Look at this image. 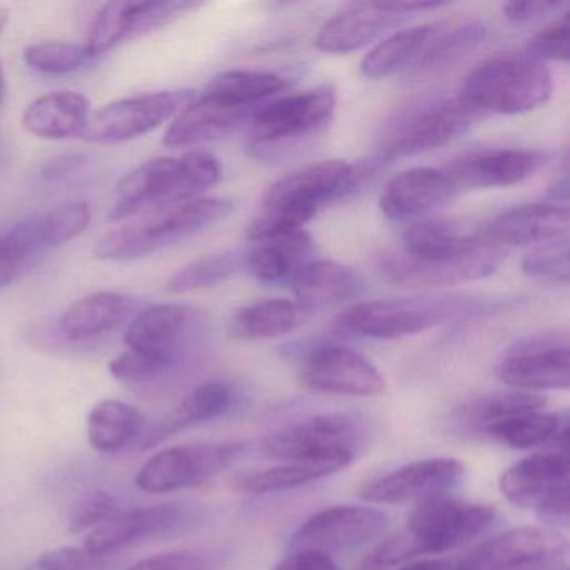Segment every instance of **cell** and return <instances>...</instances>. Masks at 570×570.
<instances>
[{
	"mask_svg": "<svg viewBox=\"0 0 570 570\" xmlns=\"http://www.w3.org/2000/svg\"><path fill=\"white\" fill-rule=\"evenodd\" d=\"M509 249L462 236L449 219H422L406 228L402 245L382 259L383 276L400 288H443L493 275Z\"/></svg>",
	"mask_w": 570,
	"mask_h": 570,
	"instance_id": "cell-1",
	"label": "cell"
},
{
	"mask_svg": "<svg viewBox=\"0 0 570 570\" xmlns=\"http://www.w3.org/2000/svg\"><path fill=\"white\" fill-rule=\"evenodd\" d=\"M222 163L208 151H191L181 158H155L119 179L112 222L151 215L179 203L199 198L218 185Z\"/></svg>",
	"mask_w": 570,
	"mask_h": 570,
	"instance_id": "cell-2",
	"label": "cell"
},
{
	"mask_svg": "<svg viewBox=\"0 0 570 570\" xmlns=\"http://www.w3.org/2000/svg\"><path fill=\"white\" fill-rule=\"evenodd\" d=\"M232 212L229 199H189L106 233L95 246V256L102 262L145 258L218 225Z\"/></svg>",
	"mask_w": 570,
	"mask_h": 570,
	"instance_id": "cell-3",
	"label": "cell"
},
{
	"mask_svg": "<svg viewBox=\"0 0 570 570\" xmlns=\"http://www.w3.org/2000/svg\"><path fill=\"white\" fill-rule=\"evenodd\" d=\"M553 78L546 62L527 52L490 59L470 72L459 99L479 118L523 115L549 101Z\"/></svg>",
	"mask_w": 570,
	"mask_h": 570,
	"instance_id": "cell-4",
	"label": "cell"
},
{
	"mask_svg": "<svg viewBox=\"0 0 570 570\" xmlns=\"http://www.w3.org/2000/svg\"><path fill=\"white\" fill-rule=\"evenodd\" d=\"M335 109L336 91L328 85L265 102L249 119L246 148L253 158H276L283 149L322 132Z\"/></svg>",
	"mask_w": 570,
	"mask_h": 570,
	"instance_id": "cell-5",
	"label": "cell"
},
{
	"mask_svg": "<svg viewBox=\"0 0 570 570\" xmlns=\"http://www.w3.org/2000/svg\"><path fill=\"white\" fill-rule=\"evenodd\" d=\"M462 296L412 295L372 299L350 306L336 318L335 330L345 335L395 340L416 335L470 308Z\"/></svg>",
	"mask_w": 570,
	"mask_h": 570,
	"instance_id": "cell-6",
	"label": "cell"
},
{
	"mask_svg": "<svg viewBox=\"0 0 570 570\" xmlns=\"http://www.w3.org/2000/svg\"><path fill=\"white\" fill-rule=\"evenodd\" d=\"M497 513L483 503L440 497L416 505L415 512L400 530L410 559L459 549L489 532Z\"/></svg>",
	"mask_w": 570,
	"mask_h": 570,
	"instance_id": "cell-7",
	"label": "cell"
},
{
	"mask_svg": "<svg viewBox=\"0 0 570 570\" xmlns=\"http://www.w3.org/2000/svg\"><path fill=\"white\" fill-rule=\"evenodd\" d=\"M476 119L459 96L430 98L406 108L386 129L382 156L405 158L443 148L470 131Z\"/></svg>",
	"mask_w": 570,
	"mask_h": 570,
	"instance_id": "cell-8",
	"label": "cell"
},
{
	"mask_svg": "<svg viewBox=\"0 0 570 570\" xmlns=\"http://www.w3.org/2000/svg\"><path fill=\"white\" fill-rule=\"evenodd\" d=\"M248 450L245 442H202L159 450L136 475V487L149 495L199 485L228 470Z\"/></svg>",
	"mask_w": 570,
	"mask_h": 570,
	"instance_id": "cell-9",
	"label": "cell"
},
{
	"mask_svg": "<svg viewBox=\"0 0 570 570\" xmlns=\"http://www.w3.org/2000/svg\"><path fill=\"white\" fill-rule=\"evenodd\" d=\"M365 175V168L346 161L313 163L273 183L262 206L296 213L312 222L323 206L355 193Z\"/></svg>",
	"mask_w": 570,
	"mask_h": 570,
	"instance_id": "cell-10",
	"label": "cell"
},
{
	"mask_svg": "<svg viewBox=\"0 0 570 570\" xmlns=\"http://www.w3.org/2000/svg\"><path fill=\"white\" fill-rule=\"evenodd\" d=\"M503 495L522 509H532L546 522L569 519V460L566 452L535 453L500 475Z\"/></svg>",
	"mask_w": 570,
	"mask_h": 570,
	"instance_id": "cell-11",
	"label": "cell"
},
{
	"mask_svg": "<svg viewBox=\"0 0 570 570\" xmlns=\"http://www.w3.org/2000/svg\"><path fill=\"white\" fill-rule=\"evenodd\" d=\"M193 99L195 92L179 89L149 92L111 102L91 115L82 138L98 145H116L141 138L178 116Z\"/></svg>",
	"mask_w": 570,
	"mask_h": 570,
	"instance_id": "cell-12",
	"label": "cell"
},
{
	"mask_svg": "<svg viewBox=\"0 0 570 570\" xmlns=\"http://www.w3.org/2000/svg\"><path fill=\"white\" fill-rule=\"evenodd\" d=\"M365 439L366 429L362 420L346 413H325L289 423L266 436L262 452L283 462L338 450L355 455V450Z\"/></svg>",
	"mask_w": 570,
	"mask_h": 570,
	"instance_id": "cell-13",
	"label": "cell"
},
{
	"mask_svg": "<svg viewBox=\"0 0 570 570\" xmlns=\"http://www.w3.org/2000/svg\"><path fill=\"white\" fill-rule=\"evenodd\" d=\"M389 527V515L370 505H335L309 517L289 539V549L315 552H348L379 539Z\"/></svg>",
	"mask_w": 570,
	"mask_h": 570,
	"instance_id": "cell-14",
	"label": "cell"
},
{
	"mask_svg": "<svg viewBox=\"0 0 570 570\" xmlns=\"http://www.w3.org/2000/svg\"><path fill=\"white\" fill-rule=\"evenodd\" d=\"M196 513L179 503H159L148 509L122 510L119 515L85 537V547L92 556L101 557L136 543L166 539L185 532L195 523Z\"/></svg>",
	"mask_w": 570,
	"mask_h": 570,
	"instance_id": "cell-15",
	"label": "cell"
},
{
	"mask_svg": "<svg viewBox=\"0 0 570 570\" xmlns=\"http://www.w3.org/2000/svg\"><path fill=\"white\" fill-rule=\"evenodd\" d=\"M299 382L330 395L376 396L385 382L376 366L358 352L340 345H320L306 353Z\"/></svg>",
	"mask_w": 570,
	"mask_h": 570,
	"instance_id": "cell-16",
	"label": "cell"
},
{
	"mask_svg": "<svg viewBox=\"0 0 570 570\" xmlns=\"http://www.w3.org/2000/svg\"><path fill=\"white\" fill-rule=\"evenodd\" d=\"M500 382L520 392L567 390L570 385L569 345L559 335H539L513 346L497 365Z\"/></svg>",
	"mask_w": 570,
	"mask_h": 570,
	"instance_id": "cell-17",
	"label": "cell"
},
{
	"mask_svg": "<svg viewBox=\"0 0 570 570\" xmlns=\"http://www.w3.org/2000/svg\"><path fill=\"white\" fill-rule=\"evenodd\" d=\"M455 459H426L400 466L363 487L360 497L375 503H425L449 497L463 479Z\"/></svg>",
	"mask_w": 570,
	"mask_h": 570,
	"instance_id": "cell-18",
	"label": "cell"
},
{
	"mask_svg": "<svg viewBox=\"0 0 570 570\" xmlns=\"http://www.w3.org/2000/svg\"><path fill=\"white\" fill-rule=\"evenodd\" d=\"M549 161V153L539 149H483L462 156L443 169L462 193L520 185L546 168Z\"/></svg>",
	"mask_w": 570,
	"mask_h": 570,
	"instance_id": "cell-19",
	"label": "cell"
},
{
	"mask_svg": "<svg viewBox=\"0 0 570 570\" xmlns=\"http://www.w3.org/2000/svg\"><path fill=\"white\" fill-rule=\"evenodd\" d=\"M562 543L549 530H507L460 559L465 570H539L556 562Z\"/></svg>",
	"mask_w": 570,
	"mask_h": 570,
	"instance_id": "cell-20",
	"label": "cell"
},
{
	"mask_svg": "<svg viewBox=\"0 0 570 570\" xmlns=\"http://www.w3.org/2000/svg\"><path fill=\"white\" fill-rule=\"evenodd\" d=\"M459 195L445 169H406L390 179L380 196V209L392 222H409L436 212Z\"/></svg>",
	"mask_w": 570,
	"mask_h": 570,
	"instance_id": "cell-21",
	"label": "cell"
},
{
	"mask_svg": "<svg viewBox=\"0 0 570 570\" xmlns=\"http://www.w3.org/2000/svg\"><path fill=\"white\" fill-rule=\"evenodd\" d=\"M409 18L410 14L403 11L400 2L353 4L323 26L316 36V48L330 55L358 51Z\"/></svg>",
	"mask_w": 570,
	"mask_h": 570,
	"instance_id": "cell-22",
	"label": "cell"
},
{
	"mask_svg": "<svg viewBox=\"0 0 570 570\" xmlns=\"http://www.w3.org/2000/svg\"><path fill=\"white\" fill-rule=\"evenodd\" d=\"M569 209L560 203H529L495 216L480 228L479 236L502 248L543 245L567 238Z\"/></svg>",
	"mask_w": 570,
	"mask_h": 570,
	"instance_id": "cell-23",
	"label": "cell"
},
{
	"mask_svg": "<svg viewBox=\"0 0 570 570\" xmlns=\"http://www.w3.org/2000/svg\"><path fill=\"white\" fill-rule=\"evenodd\" d=\"M256 109L203 95L202 98L193 99L176 116L175 121L166 129L163 142L169 148H183L215 141L243 125H248Z\"/></svg>",
	"mask_w": 570,
	"mask_h": 570,
	"instance_id": "cell-24",
	"label": "cell"
},
{
	"mask_svg": "<svg viewBox=\"0 0 570 570\" xmlns=\"http://www.w3.org/2000/svg\"><path fill=\"white\" fill-rule=\"evenodd\" d=\"M138 299L119 292H98L76 299L59 318V333L71 343L89 342L131 322Z\"/></svg>",
	"mask_w": 570,
	"mask_h": 570,
	"instance_id": "cell-25",
	"label": "cell"
},
{
	"mask_svg": "<svg viewBox=\"0 0 570 570\" xmlns=\"http://www.w3.org/2000/svg\"><path fill=\"white\" fill-rule=\"evenodd\" d=\"M289 286L303 313L336 308L353 302L363 293L362 278L350 266L332 259H313Z\"/></svg>",
	"mask_w": 570,
	"mask_h": 570,
	"instance_id": "cell-26",
	"label": "cell"
},
{
	"mask_svg": "<svg viewBox=\"0 0 570 570\" xmlns=\"http://www.w3.org/2000/svg\"><path fill=\"white\" fill-rule=\"evenodd\" d=\"M316 246L305 229L253 243L243 266L266 285H292L295 276L315 259Z\"/></svg>",
	"mask_w": 570,
	"mask_h": 570,
	"instance_id": "cell-27",
	"label": "cell"
},
{
	"mask_svg": "<svg viewBox=\"0 0 570 570\" xmlns=\"http://www.w3.org/2000/svg\"><path fill=\"white\" fill-rule=\"evenodd\" d=\"M353 456H355L353 453L338 450V452L320 453L306 459L286 460L282 465L269 466L258 472L242 473L236 479L235 487L252 495L296 489L340 472L352 463Z\"/></svg>",
	"mask_w": 570,
	"mask_h": 570,
	"instance_id": "cell-28",
	"label": "cell"
},
{
	"mask_svg": "<svg viewBox=\"0 0 570 570\" xmlns=\"http://www.w3.org/2000/svg\"><path fill=\"white\" fill-rule=\"evenodd\" d=\"M238 393L225 382H208L193 390L168 415L153 425L142 440V450L155 449L165 440L196 423L209 422L232 412Z\"/></svg>",
	"mask_w": 570,
	"mask_h": 570,
	"instance_id": "cell-29",
	"label": "cell"
},
{
	"mask_svg": "<svg viewBox=\"0 0 570 570\" xmlns=\"http://www.w3.org/2000/svg\"><path fill=\"white\" fill-rule=\"evenodd\" d=\"M91 102L75 91L49 92L35 99L22 115V126L42 139H69L85 135Z\"/></svg>",
	"mask_w": 570,
	"mask_h": 570,
	"instance_id": "cell-30",
	"label": "cell"
},
{
	"mask_svg": "<svg viewBox=\"0 0 570 570\" xmlns=\"http://www.w3.org/2000/svg\"><path fill=\"white\" fill-rule=\"evenodd\" d=\"M433 24L402 29L389 36L363 58L360 71L368 79H385L419 68L425 56Z\"/></svg>",
	"mask_w": 570,
	"mask_h": 570,
	"instance_id": "cell-31",
	"label": "cell"
},
{
	"mask_svg": "<svg viewBox=\"0 0 570 570\" xmlns=\"http://www.w3.org/2000/svg\"><path fill=\"white\" fill-rule=\"evenodd\" d=\"M567 419L562 413L537 412L510 416L487 429L485 435L512 449H556L566 452Z\"/></svg>",
	"mask_w": 570,
	"mask_h": 570,
	"instance_id": "cell-32",
	"label": "cell"
},
{
	"mask_svg": "<svg viewBox=\"0 0 570 570\" xmlns=\"http://www.w3.org/2000/svg\"><path fill=\"white\" fill-rule=\"evenodd\" d=\"M188 312L183 306L161 303L136 313L126 330L128 348L173 358L176 342L185 330Z\"/></svg>",
	"mask_w": 570,
	"mask_h": 570,
	"instance_id": "cell-33",
	"label": "cell"
},
{
	"mask_svg": "<svg viewBox=\"0 0 570 570\" xmlns=\"http://www.w3.org/2000/svg\"><path fill=\"white\" fill-rule=\"evenodd\" d=\"M145 415L121 400H101L88 416V440L101 453L128 449L145 430Z\"/></svg>",
	"mask_w": 570,
	"mask_h": 570,
	"instance_id": "cell-34",
	"label": "cell"
},
{
	"mask_svg": "<svg viewBox=\"0 0 570 570\" xmlns=\"http://www.w3.org/2000/svg\"><path fill=\"white\" fill-rule=\"evenodd\" d=\"M546 403L542 395L520 390L492 393L460 405L450 416V423L460 432L485 433L495 423L522 413L537 412Z\"/></svg>",
	"mask_w": 570,
	"mask_h": 570,
	"instance_id": "cell-35",
	"label": "cell"
},
{
	"mask_svg": "<svg viewBox=\"0 0 570 570\" xmlns=\"http://www.w3.org/2000/svg\"><path fill=\"white\" fill-rule=\"evenodd\" d=\"M305 313L289 299H265L235 313L229 333L238 340H272L288 335L302 325Z\"/></svg>",
	"mask_w": 570,
	"mask_h": 570,
	"instance_id": "cell-36",
	"label": "cell"
},
{
	"mask_svg": "<svg viewBox=\"0 0 570 570\" xmlns=\"http://www.w3.org/2000/svg\"><path fill=\"white\" fill-rule=\"evenodd\" d=\"M286 88H288V81L273 72L235 69V71L215 76L206 86L203 95L223 99L232 105L256 109L262 106L263 101L279 95Z\"/></svg>",
	"mask_w": 570,
	"mask_h": 570,
	"instance_id": "cell-37",
	"label": "cell"
},
{
	"mask_svg": "<svg viewBox=\"0 0 570 570\" xmlns=\"http://www.w3.org/2000/svg\"><path fill=\"white\" fill-rule=\"evenodd\" d=\"M485 36L487 26L479 21L435 22L429 48L416 71H435L452 66L479 48Z\"/></svg>",
	"mask_w": 570,
	"mask_h": 570,
	"instance_id": "cell-38",
	"label": "cell"
},
{
	"mask_svg": "<svg viewBox=\"0 0 570 570\" xmlns=\"http://www.w3.org/2000/svg\"><path fill=\"white\" fill-rule=\"evenodd\" d=\"M242 266L243 255L238 253L205 256L178 269L166 283V289L171 293H188L213 288L232 278Z\"/></svg>",
	"mask_w": 570,
	"mask_h": 570,
	"instance_id": "cell-39",
	"label": "cell"
},
{
	"mask_svg": "<svg viewBox=\"0 0 570 570\" xmlns=\"http://www.w3.org/2000/svg\"><path fill=\"white\" fill-rule=\"evenodd\" d=\"M136 2L118 0L108 2L99 9L89 26L88 49L92 58L111 51L126 39H132L135 28Z\"/></svg>",
	"mask_w": 570,
	"mask_h": 570,
	"instance_id": "cell-40",
	"label": "cell"
},
{
	"mask_svg": "<svg viewBox=\"0 0 570 570\" xmlns=\"http://www.w3.org/2000/svg\"><path fill=\"white\" fill-rule=\"evenodd\" d=\"M31 218L39 243L46 252L78 238L88 228L91 212L86 203H66Z\"/></svg>",
	"mask_w": 570,
	"mask_h": 570,
	"instance_id": "cell-41",
	"label": "cell"
},
{
	"mask_svg": "<svg viewBox=\"0 0 570 570\" xmlns=\"http://www.w3.org/2000/svg\"><path fill=\"white\" fill-rule=\"evenodd\" d=\"M22 56L29 68L49 76L71 75L95 59L86 46L58 41L28 46Z\"/></svg>",
	"mask_w": 570,
	"mask_h": 570,
	"instance_id": "cell-42",
	"label": "cell"
},
{
	"mask_svg": "<svg viewBox=\"0 0 570 570\" xmlns=\"http://www.w3.org/2000/svg\"><path fill=\"white\" fill-rule=\"evenodd\" d=\"M523 275L553 283L569 282V239H556L533 248L522 259Z\"/></svg>",
	"mask_w": 570,
	"mask_h": 570,
	"instance_id": "cell-43",
	"label": "cell"
},
{
	"mask_svg": "<svg viewBox=\"0 0 570 570\" xmlns=\"http://www.w3.org/2000/svg\"><path fill=\"white\" fill-rule=\"evenodd\" d=\"M198 8H202V2H191V0H146V2H136L132 39L158 31V29L178 21L179 18Z\"/></svg>",
	"mask_w": 570,
	"mask_h": 570,
	"instance_id": "cell-44",
	"label": "cell"
},
{
	"mask_svg": "<svg viewBox=\"0 0 570 570\" xmlns=\"http://www.w3.org/2000/svg\"><path fill=\"white\" fill-rule=\"evenodd\" d=\"M171 360L169 356L128 348L111 360L109 372L119 382L142 383L165 372Z\"/></svg>",
	"mask_w": 570,
	"mask_h": 570,
	"instance_id": "cell-45",
	"label": "cell"
},
{
	"mask_svg": "<svg viewBox=\"0 0 570 570\" xmlns=\"http://www.w3.org/2000/svg\"><path fill=\"white\" fill-rule=\"evenodd\" d=\"M122 510H125V507L119 503L115 495L105 492V490H96L78 503L75 512H72L71 520H69V530L71 532H85V530L91 532V530L101 527L102 523L115 519Z\"/></svg>",
	"mask_w": 570,
	"mask_h": 570,
	"instance_id": "cell-46",
	"label": "cell"
},
{
	"mask_svg": "<svg viewBox=\"0 0 570 570\" xmlns=\"http://www.w3.org/2000/svg\"><path fill=\"white\" fill-rule=\"evenodd\" d=\"M525 52L542 62L569 61V14L533 36Z\"/></svg>",
	"mask_w": 570,
	"mask_h": 570,
	"instance_id": "cell-47",
	"label": "cell"
},
{
	"mask_svg": "<svg viewBox=\"0 0 570 570\" xmlns=\"http://www.w3.org/2000/svg\"><path fill=\"white\" fill-rule=\"evenodd\" d=\"M101 559L85 547H59L41 553L24 570H98Z\"/></svg>",
	"mask_w": 570,
	"mask_h": 570,
	"instance_id": "cell-48",
	"label": "cell"
},
{
	"mask_svg": "<svg viewBox=\"0 0 570 570\" xmlns=\"http://www.w3.org/2000/svg\"><path fill=\"white\" fill-rule=\"evenodd\" d=\"M126 570H213V563L196 550H175L139 560Z\"/></svg>",
	"mask_w": 570,
	"mask_h": 570,
	"instance_id": "cell-49",
	"label": "cell"
},
{
	"mask_svg": "<svg viewBox=\"0 0 570 570\" xmlns=\"http://www.w3.org/2000/svg\"><path fill=\"white\" fill-rule=\"evenodd\" d=\"M35 262L36 259L12 248L0 232V289L8 288L9 285L18 282L28 272L29 266L35 265Z\"/></svg>",
	"mask_w": 570,
	"mask_h": 570,
	"instance_id": "cell-50",
	"label": "cell"
},
{
	"mask_svg": "<svg viewBox=\"0 0 570 570\" xmlns=\"http://www.w3.org/2000/svg\"><path fill=\"white\" fill-rule=\"evenodd\" d=\"M560 2H550V0H540V2H509L503 6V16L507 21L513 24L535 21V19L546 18L552 12L559 11Z\"/></svg>",
	"mask_w": 570,
	"mask_h": 570,
	"instance_id": "cell-51",
	"label": "cell"
},
{
	"mask_svg": "<svg viewBox=\"0 0 570 570\" xmlns=\"http://www.w3.org/2000/svg\"><path fill=\"white\" fill-rule=\"evenodd\" d=\"M273 570H338L332 557L315 550H295L276 563Z\"/></svg>",
	"mask_w": 570,
	"mask_h": 570,
	"instance_id": "cell-52",
	"label": "cell"
},
{
	"mask_svg": "<svg viewBox=\"0 0 570 570\" xmlns=\"http://www.w3.org/2000/svg\"><path fill=\"white\" fill-rule=\"evenodd\" d=\"M86 156L71 153V155H59L52 158L51 161L42 166V178L48 181H58V179L66 178L71 175L76 169L85 165Z\"/></svg>",
	"mask_w": 570,
	"mask_h": 570,
	"instance_id": "cell-53",
	"label": "cell"
},
{
	"mask_svg": "<svg viewBox=\"0 0 570 570\" xmlns=\"http://www.w3.org/2000/svg\"><path fill=\"white\" fill-rule=\"evenodd\" d=\"M399 570H465L459 559L425 560V562L412 563Z\"/></svg>",
	"mask_w": 570,
	"mask_h": 570,
	"instance_id": "cell-54",
	"label": "cell"
},
{
	"mask_svg": "<svg viewBox=\"0 0 570 570\" xmlns=\"http://www.w3.org/2000/svg\"><path fill=\"white\" fill-rule=\"evenodd\" d=\"M6 96V76H4V66L0 62V105L4 102Z\"/></svg>",
	"mask_w": 570,
	"mask_h": 570,
	"instance_id": "cell-55",
	"label": "cell"
},
{
	"mask_svg": "<svg viewBox=\"0 0 570 570\" xmlns=\"http://www.w3.org/2000/svg\"><path fill=\"white\" fill-rule=\"evenodd\" d=\"M9 19H11V16H9L8 9L0 8V32L4 31L6 26L9 24Z\"/></svg>",
	"mask_w": 570,
	"mask_h": 570,
	"instance_id": "cell-56",
	"label": "cell"
}]
</instances>
